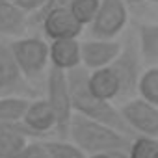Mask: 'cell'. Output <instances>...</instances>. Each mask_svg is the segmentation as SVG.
Here are the masks:
<instances>
[{"mask_svg":"<svg viewBox=\"0 0 158 158\" xmlns=\"http://www.w3.org/2000/svg\"><path fill=\"white\" fill-rule=\"evenodd\" d=\"M47 0H13V4L24 13V15H35L43 6H45Z\"/></svg>","mask_w":158,"mask_h":158,"instance_id":"22","label":"cell"},{"mask_svg":"<svg viewBox=\"0 0 158 158\" xmlns=\"http://www.w3.org/2000/svg\"><path fill=\"white\" fill-rule=\"evenodd\" d=\"M50 67L69 73L80 67V41L78 39H56L48 43Z\"/></svg>","mask_w":158,"mask_h":158,"instance_id":"11","label":"cell"},{"mask_svg":"<svg viewBox=\"0 0 158 158\" xmlns=\"http://www.w3.org/2000/svg\"><path fill=\"white\" fill-rule=\"evenodd\" d=\"M99 4L101 0H73L69 6V11L74 17V21L84 28V26H89V23L93 21L99 10Z\"/></svg>","mask_w":158,"mask_h":158,"instance_id":"19","label":"cell"},{"mask_svg":"<svg viewBox=\"0 0 158 158\" xmlns=\"http://www.w3.org/2000/svg\"><path fill=\"white\" fill-rule=\"evenodd\" d=\"M147 2H151V4H156V2H158V0H147Z\"/></svg>","mask_w":158,"mask_h":158,"instance_id":"26","label":"cell"},{"mask_svg":"<svg viewBox=\"0 0 158 158\" xmlns=\"http://www.w3.org/2000/svg\"><path fill=\"white\" fill-rule=\"evenodd\" d=\"M134 41H136V48L141 58V63H145L147 67H156L158 63V24L139 23Z\"/></svg>","mask_w":158,"mask_h":158,"instance_id":"14","label":"cell"},{"mask_svg":"<svg viewBox=\"0 0 158 158\" xmlns=\"http://www.w3.org/2000/svg\"><path fill=\"white\" fill-rule=\"evenodd\" d=\"M28 26V15H24L13 2L0 0V35L19 37Z\"/></svg>","mask_w":158,"mask_h":158,"instance_id":"15","label":"cell"},{"mask_svg":"<svg viewBox=\"0 0 158 158\" xmlns=\"http://www.w3.org/2000/svg\"><path fill=\"white\" fill-rule=\"evenodd\" d=\"M45 101L48 102V106L54 114V123H56L54 132L58 134L60 139H67L69 123H71L74 112H73V104H71L69 86H67V74L63 71H58L54 67L48 69Z\"/></svg>","mask_w":158,"mask_h":158,"instance_id":"3","label":"cell"},{"mask_svg":"<svg viewBox=\"0 0 158 158\" xmlns=\"http://www.w3.org/2000/svg\"><path fill=\"white\" fill-rule=\"evenodd\" d=\"M128 23V6L123 0H101L89 23L91 39H115Z\"/></svg>","mask_w":158,"mask_h":158,"instance_id":"5","label":"cell"},{"mask_svg":"<svg viewBox=\"0 0 158 158\" xmlns=\"http://www.w3.org/2000/svg\"><path fill=\"white\" fill-rule=\"evenodd\" d=\"M121 119L130 128L132 134L139 136H158V108L141 99H128L117 108Z\"/></svg>","mask_w":158,"mask_h":158,"instance_id":"7","label":"cell"},{"mask_svg":"<svg viewBox=\"0 0 158 158\" xmlns=\"http://www.w3.org/2000/svg\"><path fill=\"white\" fill-rule=\"evenodd\" d=\"M86 158H127V151H112V152H99V154H89Z\"/></svg>","mask_w":158,"mask_h":158,"instance_id":"24","label":"cell"},{"mask_svg":"<svg viewBox=\"0 0 158 158\" xmlns=\"http://www.w3.org/2000/svg\"><path fill=\"white\" fill-rule=\"evenodd\" d=\"M35 24L41 26V30L45 32V35L50 41H56V39H78V35L84 32V28L71 15L69 8L48 10L47 13H43L37 19Z\"/></svg>","mask_w":158,"mask_h":158,"instance_id":"8","label":"cell"},{"mask_svg":"<svg viewBox=\"0 0 158 158\" xmlns=\"http://www.w3.org/2000/svg\"><path fill=\"white\" fill-rule=\"evenodd\" d=\"M136 93L138 99L154 106L158 104V67H147L141 71L136 84Z\"/></svg>","mask_w":158,"mask_h":158,"instance_id":"17","label":"cell"},{"mask_svg":"<svg viewBox=\"0 0 158 158\" xmlns=\"http://www.w3.org/2000/svg\"><path fill=\"white\" fill-rule=\"evenodd\" d=\"M8 2H13V0H8Z\"/></svg>","mask_w":158,"mask_h":158,"instance_id":"27","label":"cell"},{"mask_svg":"<svg viewBox=\"0 0 158 158\" xmlns=\"http://www.w3.org/2000/svg\"><path fill=\"white\" fill-rule=\"evenodd\" d=\"M141 65L143 63L138 54L136 41H134V37H128L127 43H121V50H119L117 58L108 65L119 80V99H127L132 93H136L138 78L143 71Z\"/></svg>","mask_w":158,"mask_h":158,"instance_id":"6","label":"cell"},{"mask_svg":"<svg viewBox=\"0 0 158 158\" xmlns=\"http://www.w3.org/2000/svg\"><path fill=\"white\" fill-rule=\"evenodd\" d=\"M0 158H2V156H0Z\"/></svg>","mask_w":158,"mask_h":158,"instance_id":"28","label":"cell"},{"mask_svg":"<svg viewBox=\"0 0 158 158\" xmlns=\"http://www.w3.org/2000/svg\"><path fill=\"white\" fill-rule=\"evenodd\" d=\"M123 2H125L127 6H138V4L143 2V0H123Z\"/></svg>","mask_w":158,"mask_h":158,"instance_id":"25","label":"cell"},{"mask_svg":"<svg viewBox=\"0 0 158 158\" xmlns=\"http://www.w3.org/2000/svg\"><path fill=\"white\" fill-rule=\"evenodd\" d=\"M71 2H73V0H47L45 6H43L35 15H32V17H30V23H32V24H35V23H37V19H39L43 13H47L48 10H54V8H69V6H71Z\"/></svg>","mask_w":158,"mask_h":158,"instance_id":"23","label":"cell"},{"mask_svg":"<svg viewBox=\"0 0 158 158\" xmlns=\"http://www.w3.org/2000/svg\"><path fill=\"white\" fill-rule=\"evenodd\" d=\"M13 60L24 80L39 78L48 65V43L41 37H17L10 43Z\"/></svg>","mask_w":158,"mask_h":158,"instance_id":"4","label":"cell"},{"mask_svg":"<svg viewBox=\"0 0 158 158\" xmlns=\"http://www.w3.org/2000/svg\"><path fill=\"white\" fill-rule=\"evenodd\" d=\"M21 123L32 132L34 138L47 136V134L54 132V125H56L54 123V114H52V110H50V106L45 99L30 101Z\"/></svg>","mask_w":158,"mask_h":158,"instance_id":"12","label":"cell"},{"mask_svg":"<svg viewBox=\"0 0 158 158\" xmlns=\"http://www.w3.org/2000/svg\"><path fill=\"white\" fill-rule=\"evenodd\" d=\"M50 158H86V154L69 139H43Z\"/></svg>","mask_w":158,"mask_h":158,"instance_id":"20","label":"cell"},{"mask_svg":"<svg viewBox=\"0 0 158 158\" xmlns=\"http://www.w3.org/2000/svg\"><path fill=\"white\" fill-rule=\"evenodd\" d=\"M86 80H88L89 91L97 99L106 101V102H114L115 99H119V80L110 67L89 71Z\"/></svg>","mask_w":158,"mask_h":158,"instance_id":"13","label":"cell"},{"mask_svg":"<svg viewBox=\"0 0 158 158\" xmlns=\"http://www.w3.org/2000/svg\"><path fill=\"white\" fill-rule=\"evenodd\" d=\"M15 158H50V156L43 139H32L26 141V145L21 149V152Z\"/></svg>","mask_w":158,"mask_h":158,"instance_id":"21","label":"cell"},{"mask_svg":"<svg viewBox=\"0 0 158 158\" xmlns=\"http://www.w3.org/2000/svg\"><path fill=\"white\" fill-rule=\"evenodd\" d=\"M67 74V86H69V95H71V104H73V112L76 115H82L88 119H93L97 123L108 125L115 130H119L125 136H132L130 128L125 125V121L121 119L117 108L112 102L101 101L97 99L89 88H88V71L82 67H76Z\"/></svg>","mask_w":158,"mask_h":158,"instance_id":"1","label":"cell"},{"mask_svg":"<svg viewBox=\"0 0 158 158\" xmlns=\"http://www.w3.org/2000/svg\"><path fill=\"white\" fill-rule=\"evenodd\" d=\"M67 139L74 143L86 156L112 151H127L130 145V138L121 134L119 130L76 114L69 123Z\"/></svg>","mask_w":158,"mask_h":158,"instance_id":"2","label":"cell"},{"mask_svg":"<svg viewBox=\"0 0 158 158\" xmlns=\"http://www.w3.org/2000/svg\"><path fill=\"white\" fill-rule=\"evenodd\" d=\"M127 158H158V139L151 136H136L130 139Z\"/></svg>","mask_w":158,"mask_h":158,"instance_id":"18","label":"cell"},{"mask_svg":"<svg viewBox=\"0 0 158 158\" xmlns=\"http://www.w3.org/2000/svg\"><path fill=\"white\" fill-rule=\"evenodd\" d=\"M28 104H30V99H26V97H19V95L0 97V121H4V123H21Z\"/></svg>","mask_w":158,"mask_h":158,"instance_id":"16","label":"cell"},{"mask_svg":"<svg viewBox=\"0 0 158 158\" xmlns=\"http://www.w3.org/2000/svg\"><path fill=\"white\" fill-rule=\"evenodd\" d=\"M121 41L117 39H86L80 41V67L95 71L108 67L119 54Z\"/></svg>","mask_w":158,"mask_h":158,"instance_id":"9","label":"cell"},{"mask_svg":"<svg viewBox=\"0 0 158 158\" xmlns=\"http://www.w3.org/2000/svg\"><path fill=\"white\" fill-rule=\"evenodd\" d=\"M24 89H26V80L13 60L10 43H0V97L4 95L23 97Z\"/></svg>","mask_w":158,"mask_h":158,"instance_id":"10","label":"cell"}]
</instances>
